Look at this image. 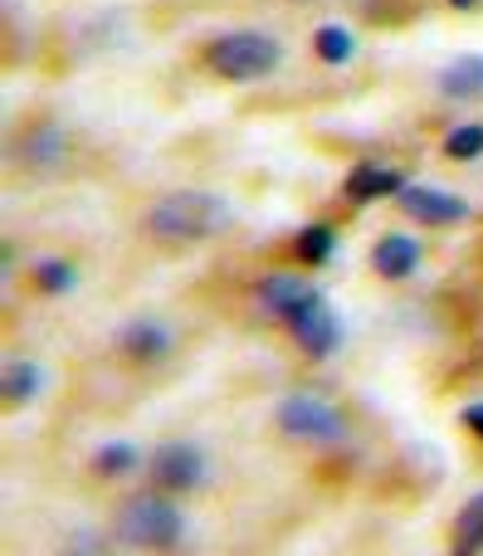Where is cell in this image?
<instances>
[{"instance_id":"cell-1","label":"cell","mask_w":483,"mask_h":556,"mask_svg":"<svg viewBox=\"0 0 483 556\" xmlns=\"http://www.w3.org/2000/svg\"><path fill=\"white\" fill-rule=\"evenodd\" d=\"M225 225H230V205L211 191H171L147 211V230H152L156 240H171V244L211 240V235H220Z\"/></svg>"},{"instance_id":"cell-2","label":"cell","mask_w":483,"mask_h":556,"mask_svg":"<svg viewBox=\"0 0 483 556\" xmlns=\"http://www.w3.org/2000/svg\"><path fill=\"white\" fill-rule=\"evenodd\" d=\"M283 59L279 39L259 35V29H230V35H220L211 49H205V64H211V74L230 78V84H254V78L274 74Z\"/></svg>"},{"instance_id":"cell-3","label":"cell","mask_w":483,"mask_h":556,"mask_svg":"<svg viewBox=\"0 0 483 556\" xmlns=\"http://www.w3.org/2000/svg\"><path fill=\"white\" fill-rule=\"evenodd\" d=\"M117 538L127 547H147V552H171L186 538V518L176 503L142 493V498H127V508L117 513Z\"/></svg>"},{"instance_id":"cell-4","label":"cell","mask_w":483,"mask_h":556,"mask_svg":"<svg viewBox=\"0 0 483 556\" xmlns=\"http://www.w3.org/2000/svg\"><path fill=\"white\" fill-rule=\"evenodd\" d=\"M279 430L289 440H303V444H338L347 440V420H342L338 405L318 401V395H289L279 405Z\"/></svg>"},{"instance_id":"cell-5","label":"cell","mask_w":483,"mask_h":556,"mask_svg":"<svg viewBox=\"0 0 483 556\" xmlns=\"http://www.w3.org/2000/svg\"><path fill=\"white\" fill-rule=\"evenodd\" d=\"M289 332L308 356H332L338 352V342H342V323H338V313L328 307V298L322 293H313L308 303L289 317Z\"/></svg>"},{"instance_id":"cell-6","label":"cell","mask_w":483,"mask_h":556,"mask_svg":"<svg viewBox=\"0 0 483 556\" xmlns=\"http://www.w3.org/2000/svg\"><path fill=\"white\" fill-rule=\"evenodd\" d=\"M396 205L410 215V220H420V225H459V220H469V205L459 201L455 191H445V186H420V181H406L401 186V195H396Z\"/></svg>"},{"instance_id":"cell-7","label":"cell","mask_w":483,"mask_h":556,"mask_svg":"<svg viewBox=\"0 0 483 556\" xmlns=\"http://www.w3.org/2000/svg\"><path fill=\"white\" fill-rule=\"evenodd\" d=\"M205 479V454L195 444H162L152 459V483L162 493H191Z\"/></svg>"},{"instance_id":"cell-8","label":"cell","mask_w":483,"mask_h":556,"mask_svg":"<svg viewBox=\"0 0 483 556\" xmlns=\"http://www.w3.org/2000/svg\"><path fill=\"white\" fill-rule=\"evenodd\" d=\"M308 298H313V288L303 283V278H293V274H269L259 288H254V303H259V313L279 317V323H289V317L298 313Z\"/></svg>"},{"instance_id":"cell-9","label":"cell","mask_w":483,"mask_h":556,"mask_svg":"<svg viewBox=\"0 0 483 556\" xmlns=\"http://www.w3.org/2000/svg\"><path fill=\"white\" fill-rule=\"evenodd\" d=\"M117 346H123L132 362H162V356L171 352V332H166V323H156V317H137V323H127L123 332H117Z\"/></svg>"},{"instance_id":"cell-10","label":"cell","mask_w":483,"mask_h":556,"mask_svg":"<svg viewBox=\"0 0 483 556\" xmlns=\"http://www.w3.org/2000/svg\"><path fill=\"white\" fill-rule=\"evenodd\" d=\"M371 269L381 278H410L420 269V244L410 240V235H386V240H377V250H371Z\"/></svg>"},{"instance_id":"cell-11","label":"cell","mask_w":483,"mask_h":556,"mask_svg":"<svg viewBox=\"0 0 483 556\" xmlns=\"http://www.w3.org/2000/svg\"><path fill=\"white\" fill-rule=\"evenodd\" d=\"M401 186H406V176L391 172V166H371V162L352 166V176H347V195H352V201H381V195H401Z\"/></svg>"},{"instance_id":"cell-12","label":"cell","mask_w":483,"mask_h":556,"mask_svg":"<svg viewBox=\"0 0 483 556\" xmlns=\"http://www.w3.org/2000/svg\"><path fill=\"white\" fill-rule=\"evenodd\" d=\"M440 93L445 98H479L483 93V54H465V59H455V64H445Z\"/></svg>"},{"instance_id":"cell-13","label":"cell","mask_w":483,"mask_h":556,"mask_svg":"<svg viewBox=\"0 0 483 556\" xmlns=\"http://www.w3.org/2000/svg\"><path fill=\"white\" fill-rule=\"evenodd\" d=\"M39 386H45V371H39L35 362H5V371H0V395H5L10 405L35 401Z\"/></svg>"},{"instance_id":"cell-14","label":"cell","mask_w":483,"mask_h":556,"mask_svg":"<svg viewBox=\"0 0 483 556\" xmlns=\"http://www.w3.org/2000/svg\"><path fill=\"white\" fill-rule=\"evenodd\" d=\"M483 552V493L465 503V513L455 518V556H479Z\"/></svg>"},{"instance_id":"cell-15","label":"cell","mask_w":483,"mask_h":556,"mask_svg":"<svg viewBox=\"0 0 483 556\" xmlns=\"http://www.w3.org/2000/svg\"><path fill=\"white\" fill-rule=\"evenodd\" d=\"M29 278H35V288H45V293H68V288L78 283V269L68 260H35L29 264Z\"/></svg>"},{"instance_id":"cell-16","label":"cell","mask_w":483,"mask_h":556,"mask_svg":"<svg viewBox=\"0 0 483 556\" xmlns=\"http://www.w3.org/2000/svg\"><path fill=\"white\" fill-rule=\"evenodd\" d=\"M132 469H137V450H132V444H123V440L103 444V450L93 454V473H98V479H123V473H132Z\"/></svg>"},{"instance_id":"cell-17","label":"cell","mask_w":483,"mask_h":556,"mask_svg":"<svg viewBox=\"0 0 483 556\" xmlns=\"http://www.w3.org/2000/svg\"><path fill=\"white\" fill-rule=\"evenodd\" d=\"M313 45H318L322 64H347V59L357 54V39H352V29H342V25H322L318 35H313Z\"/></svg>"},{"instance_id":"cell-18","label":"cell","mask_w":483,"mask_h":556,"mask_svg":"<svg viewBox=\"0 0 483 556\" xmlns=\"http://www.w3.org/2000/svg\"><path fill=\"white\" fill-rule=\"evenodd\" d=\"M332 244H338L332 225H308V230L298 235V244H293V250H298V260H303V264H313V269H318V264H328V260H332Z\"/></svg>"},{"instance_id":"cell-19","label":"cell","mask_w":483,"mask_h":556,"mask_svg":"<svg viewBox=\"0 0 483 556\" xmlns=\"http://www.w3.org/2000/svg\"><path fill=\"white\" fill-rule=\"evenodd\" d=\"M445 156L449 162H479L483 156V123H465L445 137Z\"/></svg>"},{"instance_id":"cell-20","label":"cell","mask_w":483,"mask_h":556,"mask_svg":"<svg viewBox=\"0 0 483 556\" xmlns=\"http://www.w3.org/2000/svg\"><path fill=\"white\" fill-rule=\"evenodd\" d=\"M59 152H64V137L54 132V127H35V132H29V142H25V162H59Z\"/></svg>"},{"instance_id":"cell-21","label":"cell","mask_w":483,"mask_h":556,"mask_svg":"<svg viewBox=\"0 0 483 556\" xmlns=\"http://www.w3.org/2000/svg\"><path fill=\"white\" fill-rule=\"evenodd\" d=\"M459 420L469 425V434H479L483 440V401H474V405H465V415H459Z\"/></svg>"},{"instance_id":"cell-22","label":"cell","mask_w":483,"mask_h":556,"mask_svg":"<svg viewBox=\"0 0 483 556\" xmlns=\"http://www.w3.org/2000/svg\"><path fill=\"white\" fill-rule=\"evenodd\" d=\"M449 5H455V10H479L483 0H449Z\"/></svg>"}]
</instances>
